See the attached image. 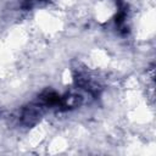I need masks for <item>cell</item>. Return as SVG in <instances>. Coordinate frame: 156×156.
<instances>
[{
  "instance_id": "3957f363",
  "label": "cell",
  "mask_w": 156,
  "mask_h": 156,
  "mask_svg": "<svg viewBox=\"0 0 156 156\" xmlns=\"http://www.w3.org/2000/svg\"><path fill=\"white\" fill-rule=\"evenodd\" d=\"M84 99L80 94L71 91L67 93L65 96H61V102H60V108L62 110H72V108H77L83 104Z\"/></svg>"
},
{
  "instance_id": "6da1fadb",
  "label": "cell",
  "mask_w": 156,
  "mask_h": 156,
  "mask_svg": "<svg viewBox=\"0 0 156 156\" xmlns=\"http://www.w3.org/2000/svg\"><path fill=\"white\" fill-rule=\"evenodd\" d=\"M43 111H44V107L39 102L35 101L21 110L18 119L21 124L24 127H34L40 121L43 116Z\"/></svg>"
},
{
  "instance_id": "7a4b0ae2",
  "label": "cell",
  "mask_w": 156,
  "mask_h": 156,
  "mask_svg": "<svg viewBox=\"0 0 156 156\" xmlns=\"http://www.w3.org/2000/svg\"><path fill=\"white\" fill-rule=\"evenodd\" d=\"M37 102H39L44 108L45 107H60V102H61V96L55 93L54 90H44L37 99Z\"/></svg>"
}]
</instances>
